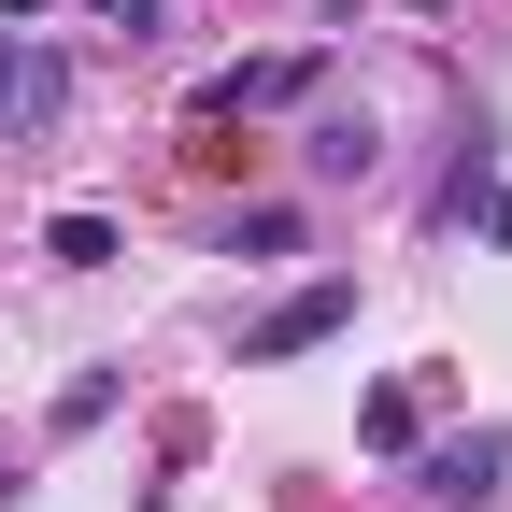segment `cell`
I'll return each mask as SVG.
<instances>
[{"label": "cell", "mask_w": 512, "mask_h": 512, "mask_svg": "<svg viewBox=\"0 0 512 512\" xmlns=\"http://www.w3.org/2000/svg\"><path fill=\"white\" fill-rule=\"evenodd\" d=\"M342 328H356V271H313V285H285V299L242 328V370H285V356L342 342Z\"/></svg>", "instance_id": "1"}, {"label": "cell", "mask_w": 512, "mask_h": 512, "mask_svg": "<svg viewBox=\"0 0 512 512\" xmlns=\"http://www.w3.org/2000/svg\"><path fill=\"white\" fill-rule=\"evenodd\" d=\"M313 72H328L313 43H285V57H228V72H200L185 128H242V114H285V100H313Z\"/></svg>", "instance_id": "2"}, {"label": "cell", "mask_w": 512, "mask_h": 512, "mask_svg": "<svg viewBox=\"0 0 512 512\" xmlns=\"http://www.w3.org/2000/svg\"><path fill=\"white\" fill-rule=\"evenodd\" d=\"M498 470H512V441H498V427H456V441H413V484H427L441 512H484V498H498Z\"/></svg>", "instance_id": "3"}, {"label": "cell", "mask_w": 512, "mask_h": 512, "mask_svg": "<svg viewBox=\"0 0 512 512\" xmlns=\"http://www.w3.org/2000/svg\"><path fill=\"white\" fill-rule=\"evenodd\" d=\"M299 171H313V185H370V171H384V128L328 100V114H313V128H299Z\"/></svg>", "instance_id": "4"}, {"label": "cell", "mask_w": 512, "mask_h": 512, "mask_svg": "<svg viewBox=\"0 0 512 512\" xmlns=\"http://www.w3.org/2000/svg\"><path fill=\"white\" fill-rule=\"evenodd\" d=\"M57 114H72V57H57V43H29L15 29V143H43V128Z\"/></svg>", "instance_id": "5"}, {"label": "cell", "mask_w": 512, "mask_h": 512, "mask_svg": "<svg viewBox=\"0 0 512 512\" xmlns=\"http://www.w3.org/2000/svg\"><path fill=\"white\" fill-rule=\"evenodd\" d=\"M43 256H57V271H114V256H128V228L72 200V214H43Z\"/></svg>", "instance_id": "6"}, {"label": "cell", "mask_w": 512, "mask_h": 512, "mask_svg": "<svg viewBox=\"0 0 512 512\" xmlns=\"http://www.w3.org/2000/svg\"><path fill=\"white\" fill-rule=\"evenodd\" d=\"M356 441H370V456H413V441H427V399H413V384H370Z\"/></svg>", "instance_id": "7"}, {"label": "cell", "mask_w": 512, "mask_h": 512, "mask_svg": "<svg viewBox=\"0 0 512 512\" xmlns=\"http://www.w3.org/2000/svg\"><path fill=\"white\" fill-rule=\"evenodd\" d=\"M228 256H299V200H256V214L228 228Z\"/></svg>", "instance_id": "8"}, {"label": "cell", "mask_w": 512, "mask_h": 512, "mask_svg": "<svg viewBox=\"0 0 512 512\" xmlns=\"http://www.w3.org/2000/svg\"><path fill=\"white\" fill-rule=\"evenodd\" d=\"M86 15H100V29H128V43H157V15H171V0H86Z\"/></svg>", "instance_id": "9"}, {"label": "cell", "mask_w": 512, "mask_h": 512, "mask_svg": "<svg viewBox=\"0 0 512 512\" xmlns=\"http://www.w3.org/2000/svg\"><path fill=\"white\" fill-rule=\"evenodd\" d=\"M0 143H15V29H0Z\"/></svg>", "instance_id": "10"}, {"label": "cell", "mask_w": 512, "mask_h": 512, "mask_svg": "<svg viewBox=\"0 0 512 512\" xmlns=\"http://www.w3.org/2000/svg\"><path fill=\"white\" fill-rule=\"evenodd\" d=\"M484 242H512V185H484Z\"/></svg>", "instance_id": "11"}, {"label": "cell", "mask_w": 512, "mask_h": 512, "mask_svg": "<svg viewBox=\"0 0 512 512\" xmlns=\"http://www.w3.org/2000/svg\"><path fill=\"white\" fill-rule=\"evenodd\" d=\"M29 15H43V0H0V29H29Z\"/></svg>", "instance_id": "12"}]
</instances>
